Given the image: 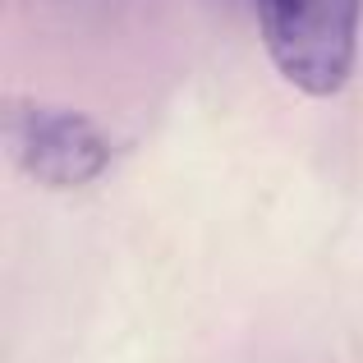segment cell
I'll use <instances>...</instances> for the list:
<instances>
[{
	"mask_svg": "<svg viewBox=\"0 0 363 363\" xmlns=\"http://www.w3.org/2000/svg\"><path fill=\"white\" fill-rule=\"evenodd\" d=\"M276 74L303 97H336L354 74L363 0H253Z\"/></svg>",
	"mask_w": 363,
	"mask_h": 363,
	"instance_id": "1",
	"label": "cell"
},
{
	"mask_svg": "<svg viewBox=\"0 0 363 363\" xmlns=\"http://www.w3.org/2000/svg\"><path fill=\"white\" fill-rule=\"evenodd\" d=\"M9 161L42 189H83L101 179L116 161V138L83 111L14 101L5 116Z\"/></svg>",
	"mask_w": 363,
	"mask_h": 363,
	"instance_id": "2",
	"label": "cell"
}]
</instances>
